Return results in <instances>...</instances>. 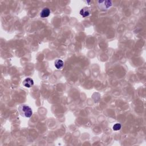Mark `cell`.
<instances>
[{
	"mask_svg": "<svg viewBox=\"0 0 146 146\" xmlns=\"http://www.w3.org/2000/svg\"><path fill=\"white\" fill-rule=\"evenodd\" d=\"M20 114L23 117L30 118L33 114V111L30 107L26 105H21L18 109Z\"/></svg>",
	"mask_w": 146,
	"mask_h": 146,
	"instance_id": "6da1fadb",
	"label": "cell"
},
{
	"mask_svg": "<svg viewBox=\"0 0 146 146\" xmlns=\"http://www.w3.org/2000/svg\"><path fill=\"white\" fill-rule=\"evenodd\" d=\"M98 7L102 10H107L112 5L111 1H99L98 2Z\"/></svg>",
	"mask_w": 146,
	"mask_h": 146,
	"instance_id": "7a4b0ae2",
	"label": "cell"
},
{
	"mask_svg": "<svg viewBox=\"0 0 146 146\" xmlns=\"http://www.w3.org/2000/svg\"><path fill=\"white\" fill-rule=\"evenodd\" d=\"M23 85L26 87L30 88L34 85V81L30 78H27L23 81Z\"/></svg>",
	"mask_w": 146,
	"mask_h": 146,
	"instance_id": "3957f363",
	"label": "cell"
},
{
	"mask_svg": "<svg viewBox=\"0 0 146 146\" xmlns=\"http://www.w3.org/2000/svg\"><path fill=\"white\" fill-rule=\"evenodd\" d=\"M79 13L80 16H82L83 17H86L90 16V14H91V10L88 8L86 7L80 10Z\"/></svg>",
	"mask_w": 146,
	"mask_h": 146,
	"instance_id": "277c9868",
	"label": "cell"
},
{
	"mask_svg": "<svg viewBox=\"0 0 146 146\" xmlns=\"http://www.w3.org/2000/svg\"><path fill=\"white\" fill-rule=\"evenodd\" d=\"M50 14V10L49 9V8H45L43 9L41 11V12L40 13V16L42 18H46L47 17H49Z\"/></svg>",
	"mask_w": 146,
	"mask_h": 146,
	"instance_id": "5b68a950",
	"label": "cell"
},
{
	"mask_svg": "<svg viewBox=\"0 0 146 146\" xmlns=\"http://www.w3.org/2000/svg\"><path fill=\"white\" fill-rule=\"evenodd\" d=\"M64 63L61 59H56L54 62V66L57 69H61L64 67Z\"/></svg>",
	"mask_w": 146,
	"mask_h": 146,
	"instance_id": "8992f818",
	"label": "cell"
},
{
	"mask_svg": "<svg viewBox=\"0 0 146 146\" xmlns=\"http://www.w3.org/2000/svg\"><path fill=\"white\" fill-rule=\"evenodd\" d=\"M121 127H122V126L120 123H116L114 125V126H113L112 129L114 131H118V130H120Z\"/></svg>",
	"mask_w": 146,
	"mask_h": 146,
	"instance_id": "52a82bcc",
	"label": "cell"
}]
</instances>
